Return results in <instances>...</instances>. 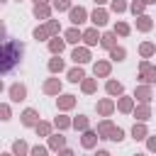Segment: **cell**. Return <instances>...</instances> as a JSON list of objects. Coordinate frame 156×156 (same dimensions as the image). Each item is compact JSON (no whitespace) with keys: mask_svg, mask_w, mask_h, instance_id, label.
Returning <instances> with one entry per match:
<instances>
[{"mask_svg":"<svg viewBox=\"0 0 156 156\" xmlns=\"http://www.w3.org/2000/svg\"><path fill=\"white\" fill-rule=\"evenodd\" d=\"M22 56H24V41L0 37V76L15 71L22 63Z\"/></svg>","mask_w":156,"mask_h":156,"instance_id":"obj_1","label":"cell"},{"mask_svg":"<svg viewBox=\"0 0 156 156\" xmlns=\"http://www.w3.org/2000/svg\"><path fill=\"white\" fill-rule=\"evenodd\" d=\"M68 20H71L73 27H80V24L88 20V10H85L83 5H71V7H68Z\"/></svg>","mask_w":156,"mask_h":156,"instance_id":"obj_2","label":"cell"},{"mask_svg":"<svg viewBox=\"0 0 156 156\" xmlns=\"http://www.w3.org/2000/svg\"><path fill=\"white\" fill-rule=\"evenodd\" d=\"M139 80L141 83H154L156 80V68L151 66L149 58H141V63H139Z\"/></svg>","mask_w":156,"mask_h":156,"instance_id":"obj_3","label":"cell"},{"mask_svg":"<svg viewBox=\"0 0 156 156\" xmlns=\"http://www.w3.org/2000/svg\"><path fill=\"white\" fill-rule=\"evenodd\" d=\"M88 17H90L93 27H105V24L110 22V12H107V10L102 7V5H98V7H95V10L90 12V15H88Z\"/></svg>","mask_w":156,"mask_h":156,"instance_id":"obj_4","label":"cell"},{"mask_svg":"<svg viewBox=\"0 0 156 156\" xmlns=\"http://www.w3.org/2000/svg\"><path fill=\"white\" fill-rule=\"evenodd\" d=\"M136 102H151L154 100V88H151V83H141V85H136V90H134V95H132Z\"/></svg>","mask_w":156,"mask_h":156,"instance_id":"obj_5","label":"cell"},{"mask_svg":"<svg viewBox=\"0 0 156 156\" xmlns=\"http://www.w3.org/2000/svg\"><path fill=\"white\" fill-rule=\"evenodd\" d=\"M76 95H71V93H58L56 95V107H58V112H68V110H73L76 107Z\"/></svg>","mask_w":156,"mask_h":156,"instance_id":"obj_6","label":"cell"},{"mask_svg":"<svg viewBox=\"0 0 156 156\" xmlns=\"http://www.w3.org/2000/svg\"><path fill=\"white\" fill-rule=\"evenodd\" d=\"M95 112H98L100 117H112V112H115V100H112V98H100V100L95 102Z\"/></svg>","mask_w":156,"mask_h":156,"instance_id":"obj_7","label":"cell"},{"mask_svg":"<svg viewBox=\"0 0 156 156\" xmlns=\"http://www.w3.org/2000/svg\"><path fill=\"white\" fill-rule=\"evenodd\" d=\"M7 95H10L12 102H22V100H27V85L24 83H12L7 88Z\"/></svg>","mask_w":156,"mask_h":156,"instance_id":"obj_8","label":"cell"},{"mask_svg":"<svg viewBox=\"0 0 156 156\" xmlns=\"http://www.w3.org/2000/svg\"><path fill=\"white\" fill-rule=\"evenodd\" d=\"M129 115H134L136 122H149L151 119V102H139L136 107H132Z\"/></svg>","mask_w":156,"mask_h":156,"instance_id":"obj_9","label":"cell"},{"mask_svg":"<svg viewBox=\"0 0 156 156\" xmlns=\"http://www.w3.org/2000/svg\"><path fill=\"white\" fill-rule=\"evenodd\" d=\"M71 58H73V63H80V66L88 63V61H90V46H85V44L78 46V44H76V49L71 51Z\"/></svg>","mask_w":156,"mask_h":156,"instance_id":"obj_10","label":"cell"},{"mask_svg":"<svg viewBox=\"0 0 156 156\" xmlns=\"http://www.w3.org/2000/svg\"><path fill=\"white\" fill-rule=\"evenodd\" d=\"M132 107H134V98L132 95H117V102H115V110H119L122 115H129L132 112Z\"/></svg>","mask_w":156,"mask_h":156,"instance_id":"obj_11","label":"cell"},{"mask_svg":"<svg viewBox=\"0 0 156 156\" xmlns=\"http://www.w3.org/2000/svg\"><path fill=\"white\" fill-rule=\"evenodd\" d=\"M51 5L49 2H34V7H32V15L37 17V20H49L51 17Z\"/></svg>","mask_w":156,"mask_h":156,"instance_id":"obj_12","label":"cell"},{"mask_svg":"<svg viewBox=\"0 0 156 156\" xmlns=\"http://www.w3.org/2000/svg\"><path fill=\"white\" fill-rule=\"evenodd\" d=\"M98 39H100L98 27H88L85 32H80V41H83L85 46H95V44H98Z\"/></svg>","mask_w":156,"mask_h":156,"instance_id":"obj_13","label":"cell"},{"mask_svg":"<svg viewBox=\"0 0 156 156\" xmlns=\"http://www.w3.org/2000/svg\"><path fill=\"white\" fill-rule=\"evenodd\" d=\"M61 88H63L61 78H46V80H44V85H41V90H44L46 95H58V93H61Z\"/></svg>","mask_w":156,"mask_h":156,"instance_id":"obj_14","label":"cell"},{"mask_svg":"<svg viewBox=\"0 0 156 156\" xmlns=\"http://www.w3.org/2000/svg\"><path fill=\"white\" fill-rule=\"evenodd\" d=\"M105 93H107L110 98H117V95H122V93H124V85H122L119 80H115V78H110V76H107V80H105Z\"/></svg>","mask_w":156,"mask_h":156,"instance_id":"obj_15","label":"cell"},{"mask_svg":"<svg viewBox=\"0 0 156 156\" xmlns=\"http://www.w3.org/2000/svg\"><path fill=\"white\" fill-rule=\"evenodd\" d=\"M93 73H95V78H107L112 73V63L110 61H95L93 63Z\"/></svg>","mask_w":156,"mask_h":156,"instance_id":"obj_16","label":"cell"},{"mask_svg":"<svg viewBox=\"0 0 156 156\" xmlns=\"http://www.w3.org/2000/svg\"><path fill=\"white\" fill-rule=\"evenodd\" d=\"M37 119H39V112H37L34 107H27V110L20 115V122H22V127H34V124H37Z\"/></svg>","mask_w":156,"mask_h":156,"instance_id":"obj_17","label":"cell"},{"mask_svg":"<svg viewBox=\"0 0 156 156\" xmlns=\"http://www.w3.org/2000/svg\"><path fill=\"white\" fill-rule=\"evenodd\" d=\"M112 127H115V122H112L110 117H102V119L98 122V127H95V132H98V139H107V134L112 132Z\"/></svg>","mask_w":156,"mask_h":156,"instance_id":"obj_18","label":"cell"},{"mask_svg":"<svg viewBox=\"0 0 156 156\" xmlns=\"http://www.w3.org/2000/svg\"><path fill=\"white\" fill-rule=\"evenodd\" d=\"M95 144H98V132H95V129H90V127H88V129H83L80 146H83V149H93Z\"/></svg>","mask_w":156,"mask_h":156,"instance_id":"obj_19","label":"cell"},{"mask_svg":"<svg viewBox=\"0 0 156 156\" xmlns=\"http://www.w3.org/2000/svg\"><path fill=\"white\" fill-rule=\"evenodd\" d=\"M46 46H49V51H51V54H61V51L66 49V41H63V37L54 34V37H49V39H46Z\"/></svg>","mask_w":156,"mask_h":156,"instance_id":"obj_20","label":"cell"},{"mask_svg":"<svg viewBox=\"0 0 156 156\" xmlns=\"http://www.w3.org/2000/svg\"><path fill=\"white\" fill-rule=\"evenodd\" d=\"M46 68H49V73H61V71H66V61L61 58V54H54V58H49V63H46Z\"/></svg>","mask_w":156,"mask_h":156,"instance_id":"obj_21","label":"cell"},{"mask_svg":"<svg viewBox=\"0 0 156 156\" xmlns=\"http://www.w3.org/2000/svg\"><path fill=\"white\" fill-rule=\"evenodd\" d=\"M136 29L139 32H151L154 29V17H149V15H136Z\"/></svg>","mask_w":156,"mask_h":156,"instance_id":"obj_22","label":"cell"},{"mask_svg":"<svg viewBox=\"0 0 156 156\" xmlns=\"http://www.w3.org/2000/svg\"><path fill=\"white\" fill-rule=\"evenodd\" d=\"M98 44H100L102 49H112V46L117 44V34H115V32H102L100 39H98Z\"/></svg>","mask_w":156,"mask_h":156,"instance_id":"obj_23","label":"cell"},{"mask_svg":"<svg viewBox=\"0 0 156 156\" xmlns=\"http://www.w3.org/2000/svg\"><path fill=\"white\" fill-rule=\"evenodd\" d=\"M34 132H37V136H49V134L54 132V124H51V122H46V119H37Z\"/></svg>","mask_w":156,"mask_h":156,"instance_id":"obj_24","label":"cell"},{"mask_svg":"<svg viewBox=\"0 0 156 156\" xmlns=\"http://www.w3.org/2000/svg\"><path fill=\"white\" fill-rule=\"evenodd\" d=\"M146 134H149L146 122H134V127H132V139H134V141H141Z\"/></svg>","mask_w":156,"mask_h":156,"instance_id":"obj_25","label":"cell"},{"mask_svg":"<svg viewBox=\"0 0 156 156\" xmlns=\"http://www.w3.org/2000/svg\"><path fill=\"white\" fill-rule=\"evenodd\" d=\"M80 90H83L85 95H93V93L98 90V80H95V78H88V76H83V78H80Z\"/></svg>","mask_w":156,"mask_h":156,"instance_id":"obj_26","label":"cell"},{"mask_svg":"<svg viewBox=\"0 0 156 156\" xmlns=\"http://www.w3.org/2000/svg\"><path fill=\"white\" fill-rule=\"evenodd\" d=\"M46 139H49V149H51V151H58V149L66 144V136H63L61 132H58V134H54V132H51Z\"/></svg>","mask_w":156,"mask_h":156,"instance_id":"obj_27","label":"cell"},{"mask_svg":"<svg viewBox=\"0 0 156 156\" xmlns=\"http://www.w3.org/2000/svg\"><path fill=\"white\" fill-rule=\"evenodd\" d=\"M63 41H66V44H78V41H80V29H78V27H68V29L63 32Z\"/></svg>","mask_w":156,"mask_h":156,"instance_id":"obj_28","label":"cell"},{"mask_svg":"<svg viewBox=\"0 0 156 156\" xmlns=\"http://www.w3.org/2000/svg\"><path fill=\"white\" fill-rule=\"evenodd\" d=\"M107 54H110V58L117 61V63H122V61L127 58V49H124V46H117V44H115L112 49H107Z\"/></svg>","mask_w":156,"mask_h":156,"instance_id":"obj_29","label":"cell"},{"mask_svg":"<svg viewBox=\"0 0 156 156\" xmlns=\"http://www.w3.org/2000/svg\"><path fill=\"white\" fill-rule=\"evenodd\" d=\"M66 76H68V80H71V83H80V78L85 76V71H83V66H80V63H76L73 68H68V71H66Z\"/></svg>","mask_w":156,"mask_h":156,"instance_id":"obj_30","label":"cell"},{"mask_svg":"<svg viewBox=\"0 0 156 156\" xmlns=\"http://www.w3.org/2000/svg\"><path fill=\"white\" fill-rule=\"evenodd\" d=\"M139 54H141V58H151L156 54V44L154 41H141L139 44Z\"/></svg>","mask_w":156,"mask_h":156,"instance_id":"obj_31","label":"cell"},{"mask_svg":"<svg viewBox=\"0 0 156 156\" xmlns=\"http://www.w3.org/2000/svg\"><path fill=\"white\" fill-rule=\"evenodd\" d=\"M51 124H54V127H56L58 132H66V129H71V117L61 112V115H58V117H56V119H54Z\"/></svg>","mask_w":156,"mask_h":156,"instance_id":"obj_32","label":"cell"},{"mask_svg":"<svg viewBox=\"0 0 156 156\" xmlns=\"http://www.w3.org/2000/svg\"><path fill=\"white\" fill-rule=\"evenodd\" d=\"M71 127H73V129H78V132H83V129H88V127H90V119H88L85 115L71 117Z\"/></svg>","mask_w":156,"mask_h":156,"instance_id":"obj_33","label":"cell"},{"mask_svg":"<svg viewBox=\"0 0 156 156\" xmlns=\"http://www.w3.org/2000/svg\"><path fill=\"white\" fill-rule=\"evenodd\" d=\"M12 154H15V156H27V154H29V144L22 141V139L12 141Z\"/></svg>","mask_w":156,"mask_h":156,"instance_id":"obj_34","label":"cell"},{"mask_svg":"<svg viewBox=\"0 0 156 156\" xmlns=\"http://www.w3.org/2000/svg\"><path fill=\"white\" fill-rule=\"evenodd\" d=\"M112 32H115L117 37H129V34H132V27H129L127 22H122V20H119V22H115Z\"/></svg>","mask_w":156,"mask_h":156,"instance_id":"obj_35","label":"cell"},{"mask_svg":"<svg viewBox=\"0 0 156 156\" xmlns=\"http://www.w3.org/2000/svg\"><path fill=\"white\" fill-rule=\"evenodd\" d=\"M44 27H46V32H49V37H54V34H61V22H58V20H51V17H49Z\"/></svg>","mask_w":156,"mask_h":156,"instance_id":"obj_36","label":"cell"},{"mask_svg":"<svg viewBox=\"0 0 156 156\" xmlns=\"http://www.w3.org/2000/svg\"><path fill=\"white\" fill-rule=\"evenodd\" d=\"M107 2H110V12L115 15H122L127 10V0H107Z\"/></svg>","mask_w":156,"mask_h":156,"instance_id":"obj_37","label":"cell"},{"mask_svg":"<svg viewBox=\"0 0 156 156\" xmlns=\"http://www.w3.org/2000/svg\"><path fill=\"white\" fill-rule=\"evenodd\" d=\"M32 37H34L37 41H46V39H49V32H46V27H41V24H39V27H34V29H32Z\"/></svg>","mask_w":156,"mask_h":156,"instance_id":"obj_38","label":"cell"},{"mask_svg":"<svg viewBox=\"0 0 156 156\" xmlns=\"http://www.w3.org/2000/svg\"><path fill=\"white\" fill-rule=\"evenodd\" d=\"M107 139L115 141V144H119V141L124 139V129H122V127H112V132L107 134Z\"/></svg>","mask_w":156,"mask_h":156,"instance_id":"obj_39","label":"cell"},{"mask_svg":"<svg viewBox=\"0 0 156 156\" xmlns=\"http://www.w3.org/2000/svg\"><path fill=\"white\" fill-rule=\"evenodd\" d=\"M144 7H146V5H144L141 0H132V2L127 5V10H132V15H134V17H136V15H141V12H144Z\"/></svg>","mask_w":156,"mask_h":156,"instance_id":"obj_40","label":"cell"},{"mask_svg":"<svg viewBox=\"0 0 156 156\" xmlns=\"http://www.w3.org/2000/svg\"><path fill=\"white\" fill-rule=\"evenodd\" d=\"M54 5H51V10H56V12H68V7H71V0H51Z\"/></svg>","mask_w":156,"mask_h":156,"instance_id":"obj_41","label":"cell"},{"mask_svg":"<svg viewBox=\"0 0 156 156\" xmlns=\"http://www.w3.org/2000/svg\"><path fill=\"white\" fill-rule=\"evenodd\" d=\"M0 119H2V122H10V119H12V110H10L7 102H0Z\"/></svg>","mask_w":156,"mask_h":156,"instance_id":"obj_42","label":"cell"},{"mask_svg":"<svg viewBox=\"0 0 156 156\" xmlns=\"http://www.w3.org/2000/svg\"><path fill=\"white\" fill-rule=\"evenodd\" d=\"M29 154L32 156H46L49 154V146H39V144L37 146H29Z\"/></svg>","mask_w":156,"mask_h":156,"instance_id":"obj_43","label":"cell"},{"mask_svg":"<svg viewBox=\"0 0 156 156\" xmlns=\"http://www.w3.org/2000/svg\"><path fill=\"white\" fill-rule=\"evenodd\" d=\"M144 139H146V149H149V151H156V136H154V134H146Z\"/></svg>","mask_w":156,"mask_h":156,"instance_id":"obj_44","label":"cell"},{"mask_svg":"<svg viewBox=\"0 0 156 156\" xmlns=\"http://www.w3.org/2000/svg\"><path fill=\"white\" fill-rule=\"evenodd\" d=\"M0 37H5V22L0 20Z\"/></svg>","mask_w":156,"mask_h":156,"instance_id":"obj_45","label":"cell"},{"mask_svg":"<svg viewBox=\"0 0 156 156\" xmlns=\"http://www.w3.org/2000/svg\"><path fill=\"white\" fill-rule=\"evenodd\" d=\"M141 2H144V5H154L156 0H141Z\"/></svg>","mask_w":156,"mask_h":156,"instance_id":"obj_46","label":"cell"},{"mask_svg":"<svg viewBox=\"0 0 156 156\" xmlns=\"http://www.w3.org/2000/svg\"><path fill=\"white\" fill-rule=\"evenodd\" d=\"M93 2H95V5H105L107 0H93Z\"/></svg>","mask_w":156,"mask_h":156,"instance_id":"obj_47","label":"cell"},{"mask_svg":"<svg viewBox=\"0 0 156 156\" xmlns=\"http://www.w3.org/2000/svg\"><path fill=\"white\" fill-rule=\"evenodd\" d=\"M2 90H5V83H2V78H0V93H2Z\"/></svg>","mask_w":156,"mask_h":156,"instance_id":"obj_48","label":"cell"},{"mask_svg":"<svg viewBox=\"0 0 156 156\" xmlns=\"http://www.w3.org/2000/svg\"><path fill=\"white\" fill-rule=\"evenodd\" d=\"M34 2H49V0H34Z\"/></svg>","mask_w":156,"mask_h":156,"instance_id":"obj_49","label":"cell"},{"mask_svg":"<svg viewBox=\"0 0 156 156\" xmlns=\"http://www.w3.org/2000/svg\"><path fill=\"white\" fill-rule=\"evenodd\" d=\"M2 5H5V0H0V7H2Z\"/></svg>","mask_w":156,"mask_h":156,"instance_id":"obj_50","label":"cell"},{"mask_svg":"<svg viewBox=\"0 0 156 156\" xmlns=\"http://www.w3.org/2000/svg\"><path fill=\"white\" fill-rule=\"evenodd\" d=\"M17 2H20V0H17Z\"/></svg>","mask_w":156,"mask_h":156,"instance_id":"obj_51","label":"cell"}]
</instances>
